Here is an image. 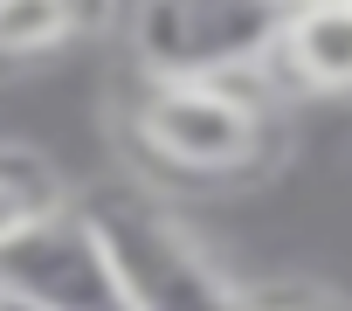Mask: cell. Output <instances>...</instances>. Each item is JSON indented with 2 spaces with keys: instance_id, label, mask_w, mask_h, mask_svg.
<instances>
[{
  "instance_id": "cell-1",
  "label": "cell",
  "mask_w": 352,
  "mask_h": 311,
  "mask_svg": "<svg viewBox=\"0 0 352 311\" xmlns=\"http://www.w3.org/2000/svg\"><path fill=\"white\" fill-rule=\"evenodd\" d=\"M90 222L118 270L124 311H249V290L221 270V256L145 187H104L90 201Z\"/></svg>"
},
{
  "instance_id": "cell-7",
  "label": "cell",
  "mask_w": 352,
  "mask_h": 311,
  "mask_svg": "<svg viewBox=\"0 0 352 311\" xmlns=\"http://www.w3.org/2000/svg\"><path fill=\"white\" fill-rule=\"evenodd\" d=\"M63 201V180L49 160H35V152L21 145H0V242H8L21 222H35L42 208Z\"/></svg>"
},
{
  "instance_id": "cell-2",
  "label": "cell",
  "mask_w": 352,
  "mask_h": 311,
  "mask_svg": "<svg viewBox=\"0 0 352 311\" xmlns=\"http://www.w3.org/2000/svg\"><path fill=\"white\" fill-rule=\"evenodd\" d=\"M131 138L173 173L235 180L263 167V145L276 138V125L270 104L249 90V76H138Z\"/></svg>"
},
{
  "instance_id": "cell-6",
  "label": "cell",
  "mask_w": 352,
  "mask_h": 311,
  "mask_svg": "<svg viewBox=\"0 0 352 311\" xmlns=\"http://www.w3.org/2000/svg\"><path fill=\"white\" fill-rule=\"evenodd\" d=\"M83 28V0H0V69L42 63Z\"/></svg>"
},
{
  "instance_id": "cell-10",
  "label": "cell",
  "mask_w": 352,
  "mask_h": 311,
  "mask_svg": "<svg viewBox=\"0 0 352 311\" xmlns=\"http://www.w3.org/2000/svg\"><path fill=\"white\" fill-rule=\"evenodd\" d=\"M283 8H297V0H283Z\"/></svg>"
},
{
  "instance_id": "cell-4",
  "label": "cell",
  "mask_w": 352,
  "mask_h": 311,
  "mask_svg": "<svg viewBox=\"0 0 352 311\" xmlns=\"http://www.w3.org/2000/svg\"><path fill=\"white\" fill-rule=\"evenodd\" d=\"M0 297L28 311H124V290L90 208L56 201L0 242Z\"/></svg>"
},
{
  "instance_id": "cell-5",
  "label": "cell",
  "mask_w": 352,
  "mask_h": 311,
  "mask_svg": "<svg viewBox=\"0 0 352 311\" xmlns=\"http://www.w3.org/2000/svg\"><path fill=\"white\" fill-rule=\"evenodd\" d=\"M270 63H283V76L311 97H345L352 90V0H297V8H283Z\"/></svg>"
},
{
  "instance_id": "cell-3",
  "label": "cell",
  "mask_w": 352,
  "mask_h": 311,
  "mask_svg": "<svg viewBox=\"0 0 352 311\" xmlns=\"http://www.w3.org/2000/svg\"><path fill=\"white\" fill-rule=\"evenodd\" d=\"M138 76H256L276 49L283 0H131Z\"/></svg>"
},
{
  "instance_id": "cell-8",
  "label": "cell",
  "mask_w": 352,
  "mask_h": 311,
  "mask_svg": "<svg viewBox=\"0 0 352 311\" xmlns=\"http://www.w3.org/2000/svg\"><path fill=\"white\" fill-rule=\"evenodd\" d=\"M249 311H352V297L338 290H249Z\"/></svg>"
},
{
  "instance_id": "cell-9",
  "label": "cell",
  "mask_w": 352,
  "mask_h": 311,
  "mask_svg": "<svg viewBox=\"0 0 352 311\" xmlns=\"http://www.w3.org/2000/svg\"><path fill=\"white\" fill-rule=\"evenodd\" d=\"M0 311H28V304H14V297H0Z\"/></svg>"
}]
</instances>
